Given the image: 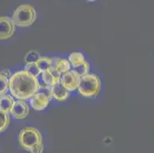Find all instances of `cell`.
Wrapping results in <instances>:
<instances>
[{"instance_id":"9a60e30c","label":"cell","mask_w":154,"mask_h":153,"mask_svg":"<svg viewBox=\"0 0 154 153\" xmlns=\"http://www.w3.org/2000/svg\"><path fill=\"white\" fill-rule=\"evenodd\" d=\"M89 70H90V64L88 61H85V63H83L82 65L78 66L75 68H73L72 71H74L77 75L79 76L80 78H82L84 76L89 74Z\"/></svg>"},{"instance_id":"2e32d148","label":"cell","mask_w":154,"mask_h":153,"mask_svg":"<svg viewBox=\"0 0 154 153\" xmlns=\"http://www.w3.org/2000/svg\"><path fill=\"white\" fill-rule=\"evenodd\" d=\"M10 123V116L9 113L0 110V133L5 131Z\"/></svg>"},{"instance_id":"4fadbf2b","label":"cell","mask_w":154,"mask_h":153,"mask_svg":"<svg viewBox=\"0 0 154 153\" xmlns=\"http://www.w3.org/2000/svg\"><path fill=\"white\" fill-rule=\"evenodd\" d=\"M68 61L70 64H71L73 68H75L85 63V56L81 52H73L68 57Z\"/></svg>"},{"instance_id":"ac0fdd59","label":"cell","mask_w":154,"mask_h":153,"mask_svg":"<svg viewBox=\"0 0 154 153\" xmlns=\"http://www.w3.org/2000/svg\"><path fill=\"white\" fill-rule=\"evenodd\" d=\"M25 71H27L28 73H29L32 75L35 76V77H37L41 74V71L38 69L36 63H28L26 64V65L25 66Z\"/></svg>"},{"instance_id":"ffe728a7","label":"cell","mask_w":154,"mask_h":153,"mask_svg":"<svg viewBox=\"0 0 154 153\" xmlns=\"http://www.w3.org/2000/svg\"><path fill=\"white\" fill-rule=\"evenodd\" d=\"M89 2H94V1H96V0H88Z\"/></svg>"},{"instance_id":"7a4b0ae2","label":"cell","mask_w":154,"mask_h":153,"mask_svg":"<svg viewBox=\"0 0 154 153\" xmlns=\"http://www.w3.org/2000/svg\"><path fill=\"white\" fill-rule=\"evenodd\" d=\"M19 142L23 149L30 153H42L44 151L42 136L34 127L22 129L19 135Z\"/></svg>"},{"instance_id":"277c9868","label":"cell","mask_w":154,"mask_h":153,"mask_svg":"<svg viewBox=\"0 0 154 153\" xmlns=\"http://www.w3.org/2000/svg\"><path fill=\"white\" fill-rule=\"evenodd\" d=\"M78 92L85 97H94L99 94L100 90V81L98 76L88 74L81 78Z\"/></svg>"},{"instance_id":"8992f818","label":"cell","mask_w":154,"mask_h":153,"mask_svg":"<svg viewBox=\"0 0 154 153\" xmlns=\"http://www.w3.org/2000/svg\"><path fill=\"white\" fill-rule=\"evenodd\" d=\"M15 31V25L12 19L7 16L0 17V40L10 38Z\"/></svg>"},{"instance_id":"30bf717a","label":"cell","mask_w":154,"mask_h":153,"mask_svg":"<svg viewBox=\"0 0 154 153\" xmlns=\"http://www.w3.org/2000/svg\"><path fill=\"white\" fill-rule=\"evenodd\" d=\"M51 69L61 75V74L70 71L71 64L67 59H61L57 57L55 59H52V65H51Z\"/></svg>"},{"instance_id":"ba28073f","label":"cell","mask_w":154,"mask_h":153,"mask_svg":"<svg viewBox=\"0 0 154 153\" xmlns=\"http://www.w3.org/2000/svg\"><path fill=\"white\" fill-rule=\"evenodd\" d=\"M50 103V97L42 92L38 91L30 98V104L35 110L41 111L46 109Z\"/></svg>"},{"instance_id":"52a82bcc","label":"cell","mask_w":154,"mask_h":153,"mask_svg":"<svg viewBox=\"0 0 154 153\" xmlns=\"http://www.w3.org/2000/svg\"><path fill=\"white\" fill-rule=\"evenodd\" d=\"M29 106L24 100H15L10 113L16 120H25L29 115Z\"/></svg>"},{"instance_id":"5bb4252c","label":"cell","mask_w":154,"mask_h":153,"mask_svg":"<svg viewBox=\"0 0 154 153\" xmlns=\"http://www.w3.org/2000/svg\"><path fill=\"white\" fill-rule=\"evenodd\" d=\"M35 63L41 73H42L51 70L52 65V59L48 57H40Z\"/></svg>"},{"instance_id":"6da1fadb","label":"cell","mask_w":154,"mask_h":153,"mask_svg":"<svg viewBox=\"0 0 154 153\" xmlns=\"http://www.w3.org/2000/svg\"><path fill=\"white\" fill-rule=\"evenodd\" d=\"M39 81L25 70L17 71L9 78V90L13 98L20 100L30 99L38 91Z\"/></svg>"},{"instance_id":"9c48e42d","label":"cell","mask_w":154,"mask_h":153,"mask_svg":"<svg viewBox=\"0 0 154 153\" xmlns=\"http://www.w3.org/2000/svg\"><path fill=\"white\" fill-rule=\"evenodd\" d=\"M51 97L60 102H64L69 97V91L59 82L51 87Z\"/></svg>"},{"instance_id":"d6986e66","label":"cell","mask_w":154,"mask_h":153,"mask_svg":"<svg viewBox=\"0 0 154 153\" xmlns=\"http://www.w3.org/2000/svg\"><path fill=\"white\" fill-rule=\"evenodd\" d=\"M40 57L41 56L37 51L30 50L25 55L24 58H25V61H26V64H28V63H35Z\"/></svg>"},{"instance_id":"8fae6325","label":"cell","mask_w":154,"mask_h":153,"mask_svg":"<svg viewBox=\"0 0 154 153\" xmlns=\"http://www.w3.org/2000/svg\"><path fill=\"white\" fill-rule=\"evenodd\" d=\"M42 79L45 84H46L48 86L52 87L60 82L61 75L51 69L49 71L42 73Z\"/></svg>"},{"instance_id":"3957f363","label":"cell","mask_w":154,"mask_h":153,"mask_svg":"<svg viewBox=\"0 0 154 153\" xmlns=\"http://www.w3.org/2000/svg\"><path fill=\"white\" fill-rule=\"evenodd\" d=\"M37 18V13L33 6L24 4L18 7L12 15V22L19 27H29L34 23Z\"/></svg>"},{"instance_id":"7c38bea8","label":"cell","mask_w":154,"mask_h":153,"mask_svg":"<svg viewBox=\"0 0 154 153\" xmlns=\"http://www.w3.org/2000/svg\"><path fill=\"white\" fill-rule=\"evenodd\" d=\"M15 102L13 96L11 95L5 94L0 96V110L6 113H10L13 103Z\"/></svg>"},{"instance_id":"e0dca14e","label":"cell","mask_w":154,"mask_h":153,"mask_svg":"<svg viewBox=\"0 0 154 153\" xmlns=\"http://www.w3.org/2000/svg\"><path fill=\"white\" fill-rule=\"evenodd\" d=\"M9 78L5 74L0 73V96L5 94L9 90Z\"/></svg>"},{"instance_id":"5b68a950","label":"cell","mask_w":154,"mask_h":153,"mask_svg":"<svg viewBox=\"0 0 154 153\" xmlns=\"http://www.w3.org/2000/svg\"><path fill=\"white\" fill-rule=\"evenodd\" d=\"M81 78L74 71H68L61 76L60 82L68 91H75L78 89Z\"/></svg>"}]
</instances>
